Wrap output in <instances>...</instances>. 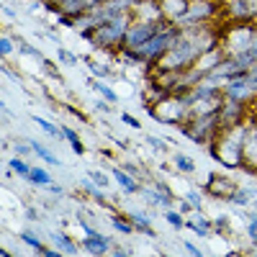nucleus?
<instances>
[{
	"label": "nucleus",
	"instance_id": "f257e3e1",
	"mask_svg": "<svg viewBox=\"0 0 257 257\" xmlns=\"http://www.w3.org/2000/svg\"><path fill=\"white\" fill-rule=\"evenodd\" d=\"M244 137H247V126L244 123H234L219 132V137H213L211 144V157L224 167H242L244 165Z\"/></svg>",
	"mask_w": 257,
	"mask_h": 257
},
{
	"label": "nucleus",
	"instance_id": "f03ea898",
	"mask_svg": "<svg viewBox=\"0 0 257 257\" xmlns=\"http://www.w3.org/2000/svg\"><path fill=\"white\" fill-rule=\"evenodd\" d=\"M126 31H128V16L121 13V16H113L108 21H103L100 26L93 29V41L100 47H113L118 41L126 39Z\"/></svg>",
	"mask_w": 257,
	"mask_h": 257
},
{
	"label": "nucleus",
	"instance_id": "7ed1b4c3",
	"mask_svg": "<svg viewBox=\"0 0 257 257\" xmlns=\"http://www.w3.org/2000/svg\"><path fill=\"white\" fill-rule=\"evenodd\" d=\"M180 36V29L178 26H173V29H162L160 34H155L152 39H149L147 41V44L144 47H139V49H134L144 62H152V59H160L170 47H173L175 44V39Z\"/></svg>",
	"mask_w": 257,
	"mask_h": 257
},
{
	"label": "nucleus",
	"instance_id": "20e7f679",
	"mask_svg": "<svg viewBox=\"0 0 257 257\" xmlns=\"http://www.w3.org/2000/svg\"><path fill=\"white\" fill-rule=\"evenodd\" d=\"M165 18H152V21H139V24H134V26H128V31H126V39H123V44L128 47V49H139V47H144L149 39H152L155 34H160L162 29H165V24H162Z\"/></svg>",
	"mask_w": 257,
	"mask_h": 257
},
{
	"label": "nucleus",
	"instance_id": "39448f33",
	"mask_svg": "<svg viewBox=\"0 0 257 257\" xmlns=\"http://www.w3.org/2000/svg\"><path fill=\"white\" fill-rule=\"evenodd\" d=\"M252 36H254V26H244V24L234 26L231 34L224 39L226 41L224 49H229L231 54H242V52H247L252 47Z\"/></svg>",
	"mask_w": 257,
	"mask_h": 257
},
{
	"label": "nucleus",
	"instance_id": "423d86ee",
	"mask_svg": "<svg viewBox=\"0 0 257 257\" xmlns=\"http://www.w3.org/2000/svg\"><path fill=\"white\" fill-rule=\"evenodd\" d=\"M211 11H213V3H206V0H196V3H190L188 13H185L180 21H175V24H178V26H193V24H198V21L208 18Z\"/></svg>",
	"mask_w": 257,
	"mask_h": 257
},
{
	"label": "nucleus",
	"instance_id": "0eeeda50",
	"mask_svg": "<svg viewBox=\"0 0 257 257\" xmlns=\"http://www.w3.org/2000/svg\"><path fill=\"white\" fill-rule=\"evenodd\" d=\"M239 116H242V103L229 98V100L221 103V108H219V126L226 128V126H234V123H242Z\"/></svg>",
	"mask_w": 257,
	"mask_h": 257
},
{
	"label": "nucleus",
	"instance_id": "6e6552de",
	"mask_svg": "<svg viewBox=\"0 0 257 257\" xmlns=\"http://www.w3.org/2000/svg\"><path fill=\"white\" fill-rule=\"evenodd\" d=\"M188 8H190V0H160L162 18H170L173 24L188 13Z\"/></svg>",
	"mask_w": 257,
	"mask_h": 257
},
{
	"label": "nucleus",
	"instance_id": "1a4fd4ad",
	"mask_svg": "<svg viewBox=\"0 0 257 257\" xmlns=\"http://www.w3.org/2000/svg\"><path fill=\"white\" fill-rule=\"evenodd\" d=\"M211 185H208V190L213 193V196H219V198H226V201H231V196L237 193V183H231V180H224V178H213L211 175V180H208Z\"/></svg>",
	"mask_w": 257,
	"mask_h": 257
},
{
	"label": "nucleus",
	"instance_id": "9d476101",
	"mask_svg": "<svg viewBox=\"0 0 257 257\" xmlns=\"http://www.w3.org/2000/svg\"><path fill=\"white\" fill-rule=\"evenodd\" d=\"M244 165L257 167V126H247V137H244Z\"/></svg>",
	"mask_w": 257,
	"mask_h": 257
},
{
	"label": "nucleus",
	"instance_id": "9b49d317",
	"mask_svg": "<svg viewBox=\"0 0 257 257\" xmlns=\"http://www.w3.org/2000/svg\"><path fill=\"white\" fill-rule=\"evenodd\" d=\"M82 247L88 249L90 254H105L111 244H108V239H105V237H100V234H88L85 242H82Z\"/></svg>",
	"mask_w": 257,
	"mask_h": 257
},
{
	"label": "nucleus",
	"instance_id": "f8f14e48",
	"mask_svg": "<svg viewBox=\"0 0 257 257\" xmlns=\"http://www.w3.org/2000/svg\"><path fill=\"white\" fill-rule=\"evenodd\" d=\"M49 239L64 252V254H75L77 252V244L70 239V237H64V234H59V231H49Z\"/></svg>",
	"mask_w": 257,
	"mask_h": 257
},
{
	"label": "nucleus",
	"instance_id": "ddd939ff",
	"mask_svg": "<svg viewBox=\"0 0 257 257\" xmlns=\"http://www.w3.org/2000/svg\"><path fill=\"white\" fill-rule=\"evenodd\" d=\"M142 193V196L149 201V203H160V206H170V196H167V193H162V190H152V188H142L139 190Z\"/></svg>",
	"mask_w": 257,
	"mask_h": 257
},
{
	"label": "nucleus",
	"instance_id": "4468645a",
	"mask_svg": "<svg viewBox=\"0 0 257 257\" xmlns=\"http://www.w3.org/2000/svg\"><path fill=\"white\" fill-rule=\"evenodd\" d=\"M113 180H116L126 193H139V190H142V188L134 183V178H128V175L123 173V170H113Z\"/></svg>",
	"mask_w": 257,
	"mask_h": 257
},
{
	"label": "nucleus",
	"instance_id": "2eb2a0df",
	"mask_svg": "<svg viewBox=\"0 0 257 257\" xmlns=\"http://www.w3.org/2000/svg\"><path fill=\"white\" fill-rule=\"evenodd\" d=\"M29 180H31V185H49V183H52V178H49L41 167H31Z\"/></svg>",
	"mask_w": 257,
	"mask_h": 257
},
{
	"label": "nucleus",
	"instance_id": "dca6fc26",
	"mask_svg": "<svg viewBox=\"0 0 257 257\" xmlns=\"http://www.w3.org/2000/svg\"><path fill=\"white\" fill-rule=\"evenodd\" d=\"M90 85H93V90H98L105 100H108V103H118V95L108 88V85H103V82H95V80H90Z\"/></svg>",
	"mask_w": 257,
	"mask_h": 257
},
{
	"label": "nucleus",
	"instance_id": "f3484780",
	"mask_svg": "<svg viewBox=\"0 0 257 257\" xmlns=\"http://www.w3.org/2000/svg\"><path fill=\"white\" fill-rule=\"evenodd\" d=\"M31 147H34V152L41 157V160H44V162H49V165H59V160L49 152V149L44 147V144H39V142H31Z\"/></svg>",
	"mask_w": 257,
	"mask_h": 257
},
{
	"label": "nucleus",
	"instance_id": "a211bd4d",
	"mask_svg": "<svg viewBox=\"0 0 257 257\" xmlns=\"http://www.w3.org/2000/svg\"><path fill=\"white\" fill-rule=\"evenodd\" d=\"M62 134L67 137V142L72 144V149H75V155H85V147L80 144V139H77V134L72 132V128H67V126H64V128H62Z\"/></svg>",
	"mask_w": 257,
	"mask_h": 257
},
{
	"label": "nucleus",
	"instance_id": "6ab92c4d",
	"mask_svg": "<svg viewBox=\"0 0 257 257\" xmlns=\"http://www.w3.org/2000/svg\"><path fill=\"white\" fill-rule=\"evenodd\" d=\"M175 167L183 170V173H193V170H196V162H193L190 157H185V155H180V152H175Z\"/></svg>",
	"mask_w": 257,
	"mask_h": 257
},
{
	"label": "nucleus",
	"instance_id": "aec40b11",
	"mask_svg": "<svg viewBox=\"0 0 257 257\" xmlns=\"http://www.w3.org/2000/svg\"><path fill=\"white\" fill-rule=\"evenodd\" d=\"M111 224H113V229L116 231H121V234H132L137 226H132V224H128V221H123L121 216H111Z\"/></svg>",
	"mask_w": 257,
	"mask_h": 257
},
{
	"label": "nucleus",
	"instance_id": "412c9836",
	"mask_svg": "<svg viewBox=\"0 0 257 257\" xmlns=\"http://www.w3.org/2000/svg\"><path fill=\"white\" fill-rule=\"evenodd\" d=\"M11 170H13V173H18V175H24V178H29V173H31V167L24 160H18V157L11 160Z\"/></svg>",
	"mask_w": 257,
	"mask_h": 257
},
{
	"label": "nucleus",
	"instance_id": "4be33fe9",
	"mask_svg": "<svg viewBox=\"0 0 257 257\" xmlns=\"http://www.w3.org/2000/svg\"><path fill=\"white\" fill-rule=\"evenodd\" d=\"M82 188H85V193H90L93 198H98V201H103V193H100V185H93V180L90 178H85L82 183H80Z\"/></svg>",
	"mask_w": 257,
	"mask_h": 257
},
{
	"label": "nucleus",
	"instance_id": "5701e85b",
	"mask_svg": "<svg viewBox=\"0 0 257 257\" xmlns=\"http://www.w3.org/2000/svg\"><path fill=\"white\" fill-rule=\"evenodd\" d=\"M34 123H39V126H41V128H44V132H47V134H52V137H64V134L59 132V128H57L54 123H49L47 118H39V116H36V118H34Z\"/></svg>",
	"mask_w": 257,
	"mask_h": 257
},
{
	"label": "nucleus",
	"instance_id": "b1692460",
	"mask_svg": "<svg viewBox=\"0 0 257 257\" xmlns=\"http://www.w3.org/2000/svg\"><path fill=\"white\" fill-rule=\"evenodd\" d=\"M231 11L237 13V18H244V16H252V8L244 3V0H234V6H231Z\"/></svg>",
	"mask_w": 257,
	"mask_h": 257
},
{
	"label": "nucleus",
	"instance_id": "393cba45",
	"mask_svg": "<svg viewBox=\"0 0 257 257\" xmlns=\"http://www.w3.org/2000/svg\"><path fill=\"white\" fill-rule=\"evenodd\" d=\"M21 239H24V242H26V244H29L31 249H36V252H41V249H44V244H41V242H39V239L34 237L31 231H24V234H21Z\"/></svg>",
	"mask_w": 257,
	"mask_h": 257
},
{
	"label": "nucleus",
	"instance_id": "a878e982",
	"mask_svg": "<svg viewBox=\"0 0 257 257\" xmlns=\"http://www.w3.org/2000/svg\"><path fill=\"white\" fill-rule=\"evenodd\" d=\"M88 178H90L95 185H100V188H105V185H108V175H105V173H98V170H90V173H88Z\"/></svg>",
	"mask_w": 257,
	"mask_h": 257
},
{
	"label": "nucleus",
	"instance_id": "bb28decb",
	"mask_svg": "<svg viewBox=\"0 0 257 257\" xmlns=\"http://www.w3.org/2000/svg\"><path fill=\"white\" fill-rule=\"evenodd\" d=\"M165 219H167L170 224H173L175 229H183V226H185L183 216H180V213H175V211H167V213H165Z\"/></svg>",
	"mask_w": 257,
	"mask_h": 257
},
{
	"label": "nucleus",
	"instance_id": "cd10ccee",
	"mask_svg": "<svg viewBox=\"0 0 257 257\" xmlns=\"http://www.w3.org/2000/svg\"><path fill=\"white\" fill-rule=\"evenodd\" d=\"M88 70L93 72V75H98V77H105L111 70L108 67H103V64H98V62H88Z\"/></svg>",
	"mask_w": 257,
	"mask_h": 257
},
{
	"label": "nucleus",
	"instance_id": "c85d7f7f",
	"mask_svg": "<svg viewBox=\"0 0 257 257\" xmlns=\"http://www.w3.org/2000/svg\"><path fill=\"white\" fill-rule=\"evenodd\" d=\"M57 57L64 62V64H72V67H75V64H77V57L72 54V52H67V49H59L57 52Z\"/></svg>",
	"mask_w": 257,
	"mask_h": 257
},
{
	"label": "nucleus",
	"instance_id": "c756f323",
	"mask_svg": "<svg viewBox=\"0 0 257 257\" xmlns=\"http://www.w3.org/2000/svg\"><path fill=\"white\" fill-rule=\"evenodd\" d=\"M147 144L152 147V149H157V152H165V149H167V147H165V142H162L160 137H147Z\"/></svg>",
	"mask_w": 257,
	"mask_h": 257
},
{
	"label": "nucleus",
	"instance_id": "7c9ffc66",
	"mask_svg": "<svg viewBox=\"0 0 257 257\" xmlns=\"http://www.w3.org/2000/svg\"><path fill=\"white\" fill-rule=\"evenodd\" d=\"M247 234H249V237L257 242V213H252V216H249V224H247Z\"/></svg>",
	"mask_w": 257,
	"mask_h": 257
},
{
	"label": "nucleus",
	"instance_id": "2f4dec72",
	"mask_svg": "<svg viewBox=\"0 0 257 257\" xmlns=\"http://www.w3.org/2000/svg\"><path fill=\"white\" fill-rule=\"evenodd\" d=\"M188 201L193 203V208L201 211V193L198 190H188Z\"/></svg>",
	"mask_w": 257,
	"mask_h": 257
},
{
	"label": "nucleus",
	"instance_id": "473e14b6",
	"mask_svg": "<svg viewBox=\"0 0 257 257\" xmlns=\"http://www.w3.org/2000/svg\"><path fill=\"white\" fill-rule=\"evenodd\" d=\"M132 221H134V224H139V226L152 224V219H149V216H144V213H137V211H132Z\"/></svg>",
	"mask_w": 257,
	"mask_h": 257
},
{
	"label": "nucleus",
	"instance_id": "72a5a7b5",
	"mask_svg": "<svg viewBox=\"0 0 257 257\" xmlns=\"http://www.w3.org/2000/svg\"><path fill=\"white\" fill-rule=\"evenodd\" d=\"M231 203H234V206H247V193H244V190H237V193L231 196Z\"/></svg>",
	"mask_w": 257,
	"mask_h": 257
},
{
	"label": "nucleus",
	"instance_id": "f704fd0d",
	"mask_svg": "<svg viewBox=\"0 0 257 257\" xmlns=\"http://www.w3.org/2000/svg\"><path fill=\"white\" fill-rule=\"evenodd\" d=\"M11 49H13L11 39H8V36H3V39H0V54H3V57H8V54H11Z\"/></svg>",
	"mask_w": 257,
	"mask_h": 257
},
{
	"label": "nucleus",
	"instance_id": "c9c22d12",
	"mask_svg": "<svg viewBox=\"0 0 257 257\" xmlns=\"http://www.w3.org/2000/svg\"><path fill=\"white\" fill-rule=\"evenodd\" d=\"M183 247H185V252H188V254H196V257H201V249H198L196 244H193V242H183Z\"/></svg>",
	"mask_w": 257,
	"mask_h": 257
},
{
	"label": "nucleus",
	"instance_id": "e433bc0d",
	"mask_svg": "<svg viewBox=\"0 0 257 257\" xmlns=\"http://www.w3.org/2000/svg\"><path fill=\"white\" fill-rule=\"evenodd\" d=\"M21 52H24V54H31V57H36V59H41V54H39L34 47H29V44H21Z\"/></svg>",
	"mask_w": 257,
	"mask_h": 257
},
{
	"label": "nucleus",
	"instance_id": "4c0bfd02",
	"mask_svg": "<svg viewBox=\"0 0 257 257\" xmlns=\"http://www.w3.org/2000/svg\"><path fill=\"white\" fill-rule=\"evenodd\" d=\"M121 118H123V121H126V123H128V126H134V128H139V126H142V123H139V121H137V118H134V116H128V113H123V116H121Z\"/></svg>",
	"mask_w": 257,
	"mask_h": 257
},
{
	"label": "nucleus",
	"instance_id": "58836bf2",
	"mask_svg": "<svg viewBox=\"0 0 257 257\" xmlns=\"http://www.w3.org/2000/svg\"><path fill=\"white\" fill-rule=\"evenodd\" d=\"M31 149H34V147H26V144H16V152H18V155H31Z\"/></svg>",
	"mask_w": 257,
	"mask_h": 257
},
{
	"label": "nucleus",
	"instance_id": "ea45409f",
	"mask_svg": "<svg viewBox=\"0 0 257 257\" xmlns=\"http://www.w3.org/2000/svg\"><path fill=\"white\" fill-rule=\"evenodd\" d=\"M226 229V216H219L216 219V231H224Z\"/></svg>",
	"mask_w": 257,
	"mask_h": 257
},
{
	"label": "nucleus",
	"instance_id": "a19ab883",
	"mask_svg": "<svg viewBox=\"0 0 257 257\" xmlns=\"http://www.w3.org/2000/svg\"><path fill=\"white\" fill-rule=\"evenodd\" d=\"M95 108H98V111H111V105L105 103V100H95Z\"/></svg>",
	"mask_w": 257,
	"mask_h": 257
},
{
	"label": "nucleus",
	"instance_id": "79ce46f5",
	"mask_svg": "<svg viewBox=\"0 0 257 257\" xmlns=\"http://www.w3.org/2000/svg\"><path fill=\"white\" fill-rule=\"evenodd\" d=\"M41 254H44V257H59V249H41Z\"/></svg>",
	"mask_w": 257,
	"mask_h": 257
},
{
	"label": "nucleus",
	"instance_id": "37998d69",
	"mask_svg": "<svg viewBox=\"0 0 257 257\" xmlns=\"http://www.w3.org/2000/svg\"><path fill=\"white\" fill-rule=\"evenodd\" d=\"M47 188H49V190L54 193V196H62V188H59V185H54V183H49Z\"/></svg>",
	"mask_w": 257,
	"mask_h": 257
},
{
	"label": "nucleus",
	"instance_id": "c03bdc74",
	"mask_svg": "<svg viewBox=\"0 0 257 257\" xmlns=\"http://www.w3.org/2000/svg\"><path fill=\"white\" fill-rule=\"evenodd\" d=\"M155 188H157V190H162V193H167V196H170V188H167L165 183H155Z\"/></svg>",
	"mask_w": 257,
	"mask_h": 257
},
{
	"label": "nucleus",
	"instance_id": "a18cd8bd",
	"mask_svg": "<svg viewBox=\"0 0 257 257\" xmlns=\"http://www.w3.org/2000/svg\"><path fill=\"white\" fill-rule=\"evenodd\" d=\"M180 211H183V213H188V211H193V203H190V201H188V203H180Z\"/></svg>",
	"mask_w": 257,
	"mask_h": 257
},
{
	"label": "nucleus",
	"instance_id": "49530a36",
	"mask_svg": "<svg viewBox=\"0 0 257 257\" xmlns=\"http://www.w3.org/2000/svg\"><path fill=\"white\" fill-rule=\"evenodd\" d=\"M3 16H6V18H11V21H13V18H16V13H13V11H11V8H3Z\"/></svg>",
	"mask_w": 257,
	"mask_h": 257
}]
</instances>
